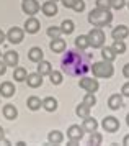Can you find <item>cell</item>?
Returning a JSON list of instances; mask_svg holds the SVG:
<instances>
[{
	"mask_svg": "<svg viewBox=\"0 0 129 146\" xmlns=\"http://www.w3.org/2000/svg\"><path fill=\"white\" fill-rule=\"evenodd\" d=\"M3 62H5L7 66H16L18 64V53H15V51H7L5 56H3Z\"/></svg>",
	"mask_w": 129,
	"mask_h": 146,
	"instance_id": "5bb4252c",
	"label": "cell"
},
{
	"mask_svg": "<svg viewBox=\"0 0 129 146\" xmlns=\"http://www.w3.org/2000/svg\"><path fill=\"white\" fill-rule=\"evenodd\" d=\"M108 107H110L111 110H118V108H121V107H123V97H121L119 94L111 95L110 100H108Z\"/></svg>",
	"mask_w": 129,
	"mask_h": 146,
	"instance_id": "9a60e30c",
	"label": "cell"
},
{
	"mask_svg": "<svg viewBox=\"0 0 129 146\" xmlns=\"http://www.w3.org/2000/svg\"><path fill=\"white\" fill-rule=\"evenodd\" d=\"M128 7H129V3H128Z\"/></svg>",
	"mask_w": 129,
	"mask_h": 146,
	"instance_id": "c3c4849f",
	"label": "cell"
},
{
	"mask_svg": "<svg viewBox=\"0 0 129 146\" xmlns=\"http://www.w3.org/2000/svg\"><path fill=\"white\" fill-rule=\"evenodd\" d=\"M91 71H93V76L95 77H111L113 72H115V69L111 66V62L108 61H101V62H95L93 67H90Z\"/></svg>",
	"mask_w": 129,
	"mask_h": 146,
	"instance_id": "3957f363",
	"label": "cell"
},
{
	"mask_svg": "<svg viewBox=\"0 0 129 146\" xmlns=\"http://www.w3.org/2000/svg\"><path fill=\"white\" fill-rule=\"evenodd\" d=\"M123 74L126 76V77H128V79H129V62H128V64H126V66L123 67Z\"/></svg>",
	"mask_w": 129,
	"mask_h": 146,
	"instance_id": "60d3db41",
	"label": "cell"
},
{
	"mask_svg": "<svg viewBox=\"0 0 129 146\" xmlns=\"http://www.w3.org/2000/svg\"><path fill=\"white\" fill-rule=\"evenodd\" d=\"M101 56H103V61H108V62H111V61H115L116 59V56L118 54L115 53V49L113 48H103L101 49Z\"/></svg>",
	"mask_w": 129,
	"mask_h": 146,
	"instance_id": "7402d4cb",
	"label": "cell"
},
{
	"mask_svg": "<svg viewBox=\"0 0 129 146\" xmlns=\"http://www.w3.org/2000/svg\"><path fill=\"white\" fill-rule=\"evenodd\" d=\"M54 2H56V0H54Z\"/></svg>",
	"mask_w": 129,
	"mask_h": 146,
	"instance_id": "681fc988",
	"label": "cell"
},
{
	"mask_svg": "<svg viewBox=\"0 0 129 146\" xmlns=\"http://www.w3.org/2000/svg\"><path fill=\"white\" fill-rule=\"evenodd\" d=\"M113 20V13L110 10H101V8H95L88 13V21L93 27H105L110 25Z\"/></svg>",
	"mask_w": 129,
	"mask_h": 146,
	"instance_id": "7a4b0ae2",
	"label": "cell"
},
{
	"mask_svg": "<svg viewBox=\"0 0 129 146\" xmlns=\"http://www.w3.org/2000/svg\"><path fill=\"white\" fill-rule=\"evenodd\" d=\"M113 49H115V53H119L123 54L124 51H126V44H124L123 40H115V43H113Z\"/></svg>",
	"mask_w": 129,
	"mask_h": 146,
	"instance_id": "f1b7e54d",
	"label": "cell"
},
{
	"mask_svg": "<svg viewBox=\"0 0 129 146\" xmlns=\"http://www.w3.org/2000/svg\"><path fill=\"white\" fill-rule=\"evenodd\" d=\"M0 94H2L3 97H12L13 94H15V87H13L12 82H3V84H0Z\"/></svg>",
	"mask_w": 129,
	"mask_h": 146,
	"instance_id": "d6986e66",
	"label": "cell"
},
{
	"mask_svg": "<svg viewBox=\"0 0 129 146\" xmlns=\"http://www.w3.org/2000/svg\"><path fill=\"white\" fill-rule=\"evenodd\" d=\"M62 33L61 31V28H54V27H49L47 28V35L51 36V38H59V35Z\"/></svg>",
	"mask_w": 129,
	"mask_h": 146,
	"instance_id": "e575fe53",
	"label": "cell"
},
{
	"mask_svg": "<svg viewBox=\"0 0 129 146\" xmlns=\"http://www.w3.org/2000/svg\"><path fill=\"white\" fill-rule=\"evenodd\" d=\"M75 46H77V49H87V48L90 46V43H88V36H84V35H80V36H77L75 38Z\"/></svg>",
	"mask_w": 129,
	"mask_h": 146,
	"instance_id": "cb8c5ba5",
	"label": "cell"
},
{
	"mask_svg": "<svg viewBox=\"0 0 129 146\" xmlns=\"http://www.w3.org/2000/svg\"><path fill=\"white\" fill-rule=\"evenodd\" d=\"M74 30H75V27H74V21L72 20H64L62 21V28H61L62 33L70 35V33H74Z\"/></svg>",
	"mask_w": 129,
	"mask_h": 146,
	"instance_id": "484cf974",
	"label": "cell"
},
{
	"mask_svg": "<svg viewBox=\"0 0 129 146\" xmlns=\"http://www.w3.org/2000/svg\"><path fill=\"white\" fill-rule=\"evenodd\" d=\"M47 139H49V143H51V145H61V143H62V139H64V136H62V133H61V131L54 130V131L49 133Z\"/></svg>",
	"mask_w": 129,
	"mask_h": 146,
	"instance_id": "603a6c76",
	"label": "cell"
},
{
	"mask_svg": "<svg viewBox=\"0 0 129 146\" xmlns=\"http://www.w3.org/2000/svg\"><path fill=\"white\" fill-rule=\"evenodd\" d=\"M3 115H5L7 120H15L16 117H18V112H16L15 105H12V104H7V105L3 107Z\"/></svg>",
	"mask_w": 129,
	"mask_h": 146,
	"instance_id": "ac0fdd59",
	"label": "cell"
},
{
	"mask_svg": "<svg viewBox=\"0 0 129 146\" xmlns=\"http://www.w3.org/2000/svg\"><path fill=\"white\" fill-rule=\"evenodd\" d=\"M43 13L46 17H54V15H57V5H56V2L54 0H47L43 3Z\"/></svg>",
	"mask_w": 129,
	"mask_h": 146,
	"instance_id": "9c48e42d",
	"label": "cell"
},
{
	"mask_svg": "<svg viewBox=\"0 0 129 146\" xmlns=\"http://www.w3.org/2000/svg\"><path fill=\"white\" fill-rule=\"evenodd\" d=\"M49 48H51V51H54V53H62L65 49V41L61 40V38H52Z\"/></svg>",
	"mask_w": 129,
	"mask_h": 146,
	"instance_id": "2e32d148",
	"label": "cell"
},
{
	"mask_svg": "<svg viewBox=\"0 0 129 146\" xmlns=\"http://www.w3.org/2000/svg\"><path fill=\"white\" fill-rule=\"evenodd\" d=\"M41 105L44 107L47 112H54V110L57 108V100L54 99V97H46V99L41 102Z\"/></svg>",
	"mask_w": 129,
	"mask_h": 146,
	"instance_id": "44dd1931",
	"label": "cell"
},
{
	"mask_svg": "<svg viewBox=\"0 0 129 146\" xmlns=\"http://www.w3.org/2000/svg\"><path fill=\"white\" fill-rule=\"evenodd\" d=\"M21 8H23V12H25V13L34 15V13H38L39 3L36 2V0H23V5H21Z\"/></svg>",
	"mask_w": 129,
	"mask_h": 146,
	"instance_id": "ba28073f",
	"label": "cell"
},
{
	"mask_svg": "<svg viewBox=\"0 0 129 146\" xmlns=\"http://www.w3.org/2000/svg\"><path fill=\"white\" fill-rule=\"evenodd\" d=\"M3 135H5V131H3V128L0 126V138H3Z\"/></svg>",
	"mask_w": 129,
	"mask_h": 146,
	"instance_id": "f6af8a7d",
	"label": "cell"
},
{
	"mask_svg": "<svg viewBox=\"0 0 129 146\" xmlns=\"http://www.w3.org/2000/svg\"><path fill=\"white\" fill-rule=\"evenodd\" d=\"M26 104H28V108H30V110H38L39 107H41V100H39L38 97H30Z\"/></svg>",
	"mask_w": 129,
	"mask_h": 146,
	"instance_id": "f546056e",
	"label": "cell"
},
{
	"mask_svg": "<svg viewBox=\"0 0 129 146\" xmlns=\"http://www.w3.org/2000/svg\"><path fill=\"white\" fill-rule=\"evenodd\" d=\"M0 56H2V53H0Z\"/></svg>",
	"mask_w": 129,
	"mask_h": 146,
	"instance_id": "7dc6e473",
	"label": "cell"
},
{
	"mask_svg": "<svg viewBox=\"0 0 129 146\" xmlns=\"http://www.w3.org/2000/svg\"><path fill=\"white\" fill-rule=\"evenodd\" d=\"M126 5V0H111V7L115 10H121Z\"/></svg>",
	"mask_w": 129,
	"mask_h": 146,
	"instance_id": "d590c367",
	"label": "cell"
},
{
	"mask_svg": "<svg viewBox=\"0 0 129 146\" xmlns=\"http://www.w3.org/2000/svg\"><path fill=\"white\" fill-rule=\"evenodd\" d=\"M5 71H7V64L5 62H0V76H3Z\"/></svg>",
	"mask_w": 129,
	"mask_h": 146,
	"instance_id": "ab89813d",
	"label": "cell"
},
{
	"mask_svg": "<svg viewBox=\"0 0 129 146\" xmlns=\"http://www.w3.org/2000/svg\"><path fill=\"white\" fill-rule=\"evenodd\" d=\"M128 35H129V28L124 27V25H119V27H116L111 31V36H113L115 40H124Z\"/></svg>",
	"mask_w": 129,
	"mask_h": 146,
	"instance_id": "8fae6325",
	"label": "cell"
},
{
	"mask_svg": "<svg viewBox=\"0 0 129 146\" xmlns=\"http://www.w3.org/2000/svg\"><path fill=\"white\" fill-rule=\"evenodd\" d=\"M101 141H103V136L100 135V133H97V130L95 131H91V136H90V145H101Z\"/></svg>",
	"mask_w": 129,
	"mask_h": 146,
	"instance_id": "4dcf8cb0",
	"label": "cell"
},
{
	"mask_svg": "<svg viewBox=\"0 0 129 146\" xmlns=\"http://www.w3.org/2000/svg\"><path fill=\"white\" fill-rule=\"evenodd\" d=\"M82 128H84V131H88V133H91V131H95L98 128V121L95 118H91L90 115L88 117H85V120H84V125H82Z\"/></svg>",
	"mask_w": 129,
	"mask_h": 146,
	"instance_id": "4fadbf2b",
	"label": "cell"
},
{
	"mask_svg": "<svg viewBox=\"0 0 129 146\" xmlns=\"http://www.w3.org/2000/svg\"><path fill=\"white\" fill-rule=\"evenodd\" d=\"M126 121H128V125H129V113H128V117H126Z\"/></svg>",
	"mask_w": 129,
	"mask_h": 146,
	"instance_id": "bcb514c9",
	"label": "cell"
},
{
	"mask_svg": "<svg viewBox=\"0 0 129 146\" xmlns=\"http://www.w3.org/2000/svg\"><path fill=\"white\" fill-rule=\"evenodd\" d=\"M84 128L82 126H78V125H72L69 130H67V138L70 139V145H77L78 141L82 139V136H84Z\"/></svg>",
	"mask_w": 129,
	"mask_h": 146,
	"instance_id": "5b68a950",
	"label": "cell"
},
{
	"mask_svg": "<svg viewBox=\"0 0 129 146\" xmlns=\"http://www.w3.org/2000/svg\"><path fill=\"white\" fill-rule=\"evenodd\" d=\"M87 36H88V43H90V46H93V48H103V44H105V33L101 31V28H100V27L93 28Z\"/></svg>",
	"mask_w": 129,
	"mask_h": 146,
	"instance_id": "277c9868",
	"label": "cell"
},
{
	"mask_svg": "<svg viewBox=\"0 0 129 146\" xmlns=\"http://www.w3.org/2000/svg\"><path fill=\"white\" fill-rule=\"evenodd\" d=\"M123 145L129 146V135H126V136H124V139H123Z\"/></svg>",
	"mask_w": 129,
	"mask_h": 146,
	"instance_id": "b9f144b4",
	"label": "cell"
},
{
	"mask_svg": "<svg viewBox=\"0 0 129 146\" xmlns=\"http://www.w3.org/2000/svg\"><path fill=\"white\" fill-rule=\"evenodd\" d=\"M84 104L85 105H88L91 108V107L97 104V99H95V95H93V92H88L87 95H85V99H84Z\"/></svg>",
	"mask_w": 129,
	"mask_h": 146,
	"instance_id": "1f68e13d",
	"label": "cell"
},
{
	"mask_svg": "<svg viewBox=\"0 0 129 146\" xmlns=\"http://www.w3.org/2000/svg\"><path fill=\"white\" fill-rule=\"evenodd\" d=\"M78 86L82 87V89H85L87 92H97L98 87H100V84H98L97 79H91V77H84V79L78 80Z\"/></svg>",
	"mask_w": 129,
	"mask_h": 146,
	"instance_id": "8992f818",
	"label": "cell"
},
{
	"mask_svg": "<svg viewBox=\"0 0 129 146\" xmlns=\"http://www.w3.org/2000/svg\"><path fill=\"white\" fill-rule=\"evenodd\" d=\"M90 56L84 49H69L61 59V71L70 77L85 76L90 71Z\"/></svg>",
	"mask_w": 129,
	"mask_h": 146,
	"instance_id": "6da1fadb",
	"label": "cell"
},
{
	"mask_svg": "<svg viewBox=\"0 0 129 146\" xmlns=\"http://www.w3.org/2000/svg\"><path fill=\"white\" fill-rule=\"evenodd\" d=\"M74 10H75V12H84L85 10V2L84 0H75V3H74Z\"/></svg>",
	"mask_w": 129,
	"mask_h": 146,
	"instance_id": "8d00e7d4",
	"label": "cell"
},
{
	"mask_svg": "<svg viewBox=\"0 0 129 146\" xmlns=\"http://www.w3.org/2000/svg\"><path fill=\"white\" fill-rule=\"evenodd\" d=\"M3 40H5V35H3V31H2V30H0V44L3 43Z\"/></svg>",
	"mask_w": 129,
	"mask_h": 146,
	"instance_id": "7bdbcfd3",
	"label": "cell"
},
{
	"mask_svg": "<svg viewBox=\"0 0 129 146\" xmlns=\"http://www.w3.org/2000/svg\"><path fill=\"white\" fill-rule=\"evenodd\" d=\"M121 94H123L124 97H129V82H126L123 86V89H121Z\"/></svg>",
	"mask_w": 129,
	"mask_h": 146,
	"instance_id": "74e56055",
	"label": "cell"
},
{
	"mask_svg": "<svg viewBox=\"0 0 129 146\" xmlns=\"http://www.w3.org/2000/svg\"><path fill=\"white\" fill-rule=\"evenodd\" d=\"M7 38L10 43H21L23 41V30H20V28H12L8 35H7Z\"/></svg>",
	"mask_w": 129,
	"mask_h": 146,
	"instance_id": "30bf717a",
	"label": "cell"
},
{
	"mask_svg": "<svg viewBox=\"0 0 129 146\" xmlns=\"http://www.w3.org/2000/svg\"><path fill=\"white\" fill-rule=\"evenodd\" d=\"M25 80L28 82L30 87L36 89V87H39L41 84H43V76H41V74H28Z\"/></svg>",
	"mask_w": 129,
	"mask_h": 146,
	"instance_id": "7c38bea8",
	"label": "cell"
},
{
	"mask_svg": "<svg viewBox=\"0 0 129 146\" xmlns=\"http://www.w3.org/2000/svg\"><path fill=\"white\" fill-rule=\"evenodd\" d=\"M25 30L28 33H38L39 31V21L36 18H28L25 23Z\"/></svg>",
	"mask_w": 129,
	"mask_h": 146,
	"instance_id": "e0dca14e",
	"label": "cell"
},
{
	"mask_svg": "<svg viewBox=\"0 0 129 146\" xmlns=\"http://www.w3.org/2000/svg\"><path fill=\"white\" fill-rule=\"evenodd\" d=\"M28 58H30V61H33V62H39V61L43 59V49L41 48H31L30 49V53H28Z\"/></svg>",
	"mask_w": 129,
	"mask_h": 146,
	"instance_id": "ffe728a7",
	"label": "cell"
},
{
	"mask_svg": "<svg viewBox=\"0 0 129 146\" xmlns=\"http://www.w3.org/2000/svg\"><path fill=\"white\" fill-rule=\"evenodd\" d=\"M26 76H28V74H26V71L23 67H16L15 72H13V79L18 80V82H23V80L26 79Z\"/></svg>",
	"mask_w": 129,
	"mask_h": 146,
	"instance_id": "83f0119b",
	"label": "cell"
},
{
	"mask_svg": "<svg viewBox=\"0 0 129 146\" xmlns=\"http://www.w3.org/2000/svg\"><path fill=\"white\" fill-rule=\"evenodd\" d=\"M62 3H64V7L72 8L74 7V3H75V0H62Z\"/></svg>",
	"mask_w": 129,
	"mask_h": 146,
	"instance_id": "f35d334b",
	"label": "cell"
},
{
	"mask_svg": "<svg viewBox=\"0 0 129 146\" xmlns=\"http://www.w3.org/2000/svg\"><path fill=\"white\" fill-rule=\"evenodd\" d=\"M101 125H103L105 131H108V133H115L119 130V121L115 117H106V118H103Z\"/></svg>",
	"mask_w": 129,
	"mask_h": 146,
	"instance_id": "52a82bcc",
	"label": "cell"
},
{
	"mask_svg": "<svg viewBox=\"0 0 129 146\" xmlns=\"http://www.w3.org/2000/svg\"><path fill=\"white\" fill-rule=\"evenodd\" d=\"M51 71H52L51 62H47V61H43V59L38 62V74L44 76V74H49Z\"/></svg>",
	"mask_w": 129,
	"mask_h": 146,
	"instance_id": "d4e9b609",
	"label": "cell"
},
{
	"mask_svg": "<svg viewBox=\"0 0 129 146\" xmlns=\"http://www.w3.org/2000/svg\"><path fill=\"white\" fill-rule=\"evenodd\" d=\"M0 145H10V143H8V141H7V139L0 138Z\"/></svg>",
	"mask_w": 129,
	"mask_h": 146,
	"instance_id": "ee69618b",
	"label": "cell"
},
{
	"mask_svg": "<svg viewBox=\"0 0 129 146\" xmlns=\"http://www.w3.org/2000/svg\"><path fill=\"white\" fill-rule=\"evenodd\" d=\"M49 76H51V82L54 84V86H59L61 82H62V76H61V72H57V71H54V72H49Z\"/></svg>",
	"mask_w": 129,
	"mask_h": 146,
	"instance_id": "d6a6232c",
	"label": "cell"
},
{
	"mask_svg": "<svg viewBox=\"0 0 129 146\" xmlns=\"http://www.w3.org/2000/svg\"><path fill=\"white\" fill-rule=\"evenodd\" d=\"M97 8H101V10H110V8H111V0H97Z\"/></svg>",
	"mask_w": 129,
	"mask_h": 146,
	"instance_id": "836d02e7",
	"label": "cell"
},
{
	"mask_svg": "<svg viewBox=\"0 0 129 146\" xmlns=\"http://www.w3.org/2000/svg\"><path fill=\"white\" fill-rule=\"evenodd\" d=\"M75 113H77L80 118H85V117L90 115V107L85 105V104H82V105H78L77 108H75Z\"/></svg>",
	"mask_w": 129,
	"mask_h": 146,
	"instance_id": "4316f807",
	"label": "cell"
}]
</instances>
